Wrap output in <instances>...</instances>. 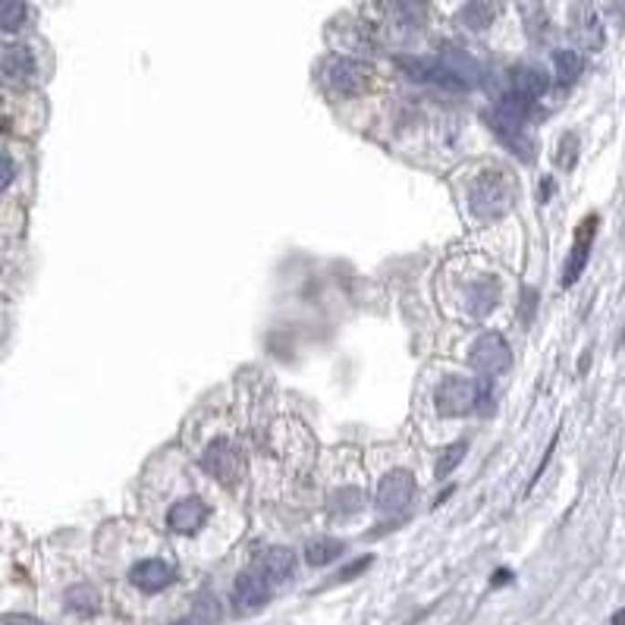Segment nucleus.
Instances as JSON below:
<instances>
[{
  "instance_id": "nucleus-1",
  "label": "nucleus",
  "mask_w": 625,
  "mask_h": 625,
  "mask_svg": "<svg viewBox=\"0 0 625 625\" xmlns=\"http://www.w3.org/2000/svg\"><path fill=\"white\" fill-rule=\"evenodd\" d=\"M513 202H516V182L506 173H494V170L478 176L472 192H468V208L481 220L506 214L513 208Z\"/></svg>"
},
{
  "instance_id": "nucleus-2",
  "label": "nucleus",
  "mask_w": 625,
  "mask_h": 625,
  "mask_svg": "<svg viewBox=\"0 0 625 625\" xmlns=\"http://www.w3.org/2000/svg\"><path fill=\"white\" fill-rule=\"evenodd\" d=\"M531 108H535V104L509 91V95H503L500 104L490 110V130H494L496 136L506 141L509 148H516V151H518V141H522V130H525V123H528V117H531Z\"/></svg>"
},
{
  "instance_id": "nucleus-3",
  "label": "nucleus",
  "mask_w": 625,
  "mask_h": 625,
  "mask_svg": "<svg viewBox=\"0 0 625 625\" xmlns=\"http://www.w3.org/2000/svg\"><path fill=\"white\" fill-rule=\"evenodd\" d=\"M400 69L422 85H434L443 91H465V82L440 57H400Z\"/></svg>"
},
{
  "instance_id": "nucleus-4",
  "label": "nucleus",
  "mask_w": 625,
  "mask_h": 625,
  "mask_svg": "<svg viewBox=\"0 0 625 625\" xmlns=\"http://www.w3.org/2000/svg\"><path fill=\"white\" fill-rule=\"evenodd\" d=\"M271 594H274L271 581L255 569V566H248L236 578V585H233V607H236V613H258L271 600Z\"/></svg>"
},
{
  "instance_id": "nucleus-5",
  "label": "nucleus",
  "mask_w": 625,
  "mask_h": 625,
  "mask_svg": "<svg viewBox=\"0 0 625 625\" xmlns=\"http://www.w3.org/2000/svg\"><path fill=\"white\" fill-rule=\"evenodd\" d=\"M468 361H472V368H478L481 374H503V371H509V365H513V352H509L506 339H503L500 333H484V337H478Z\"/></svg>"
},
{
  "instance_id": "nucleus-6",
  "label": "nucleus",
  "mask_w": 625,
  "mask_h": 625,
  "mask_svg": "<svg viewBox=\"0 0 625 625\" xmlns=\"http://www.w3.org/2000/svg\"><path fill=\"white\" fill-rule=\"evenodd\" d=\"M324 82H327V89L337 91V95H361L368 85V69L361 67L359 60L337 57V60L327 63Z\"/></svg>"
},
{
  "instance_id": "nucleus-7",
  "label": "nucleus",
  "mask_w": 625,
  "mask_h": 625,
  "mask_svg": "<svg viewBox=\"0 0 625 625\" xmlns=\"http://www.w3.org/2000/svg\"><path fill=\"white\" fill-rule=\"evenodd\" d=\"M411 494H415V478L409 472H402V468H396V472H390L378 484V496L374 500H378L380 513L396 516L411 503Z\"/></svg>"
},
{
  "instance_id": "nucleus-8",
  "label": "nucleus",
  "mask_w": 625,
  "mask_h": 625,
  "mask_svg": "<svg viewBox=\"0 0 625 625\" xmlns=\"http://www.w3.org/2000/svg\"><path fill=\"white\" fill-rule=\"evenodd\" d=\"M474 393H478V383L465 380V378H446L443 387L437 393V409L443 418H463L474 409Z\"/></svg>"
},
{
  "instance_id": "nucleus-9",
  "label": "nucleus",
  "mask_w": 625,
  "mask_h": 625,
  "mask_svg": "<svg viewBox=\"0 0 625 625\" xmlns=\"http://www.w3.org/2000/svg\"><path fill=\"white\" fill-rule=\"evenodd\" d=\"M598 226H600V217L598 214H588L585 224L575 230V245H572L569 261H566L563 286H572V283L581 276V271H585L588 255H591V245H594V236H598Z\"/></svg>"
},
{
  "instance_id": "nucleus-10",
  "label": "nucleus",
  "mask_w": 625,
  "mask_h": 625,
  "mask_svg": "<svg viewBox=\"0 0 625 625\" xmlns=\"http://www.w3.org/2000/svg\"><path fill=\"white\" fill-rule=\"evenodd\" d=\"M204 468H208L217 481L233 484V481L243 474V456H239V450L233 443L220 440V443H211L208 453H204Z\"/></svg>"
},
{
  "instance_id": "nucleus-11",
  "label": "nucleus",
  "mask_w": 625,
  "mask_h": 625,
  "mask_svg": "<svg viewBox=\"0 0 625 625\" xmlns=\"http://www.w3.org/2000/svg\"><path fill=\"white\" fill-rule=\"evenodd\" d=\"M252 566L276 588V585H283V581L293 578V572H296V553L289 550V547H267V550L261 553V557L255 559Z\"/></svg>"
},
{
  "instance_id": "nucleus-12",
  "label": "nucleus",
  "mask_w": 625,
  "mask_h": 625,
  "mask_svg": "<svg viewBox=\"0 0 625 625\" xmlns=\"http://www.w3.org/2000/svg\"><path fill=\"white\" fill-rule=\"evenodd\" d=\"M204 518H208V506L198 496H186L167 509V528L176 535H195L204 525Z\"/></svg>"
},
{
  "instance_id": "nucleus-13",
  "label": "nucleus",
  "mask_w": 625,
  "mask_h": 625,
  "mask_svg": "<svg viewBox=\"0 0 625 625\" xmlns=\"http://www.w3.org/2000/svg\"><path fill=\"white\" fill-rule=\"evenodd\" d=\"M173 566L163 563V559H141V563L132 566L130 581L139 588L141 594H158L173 581Z\"/></svg>"
},
{
  "instance_id": "nucleus-14",
  "label": "nucleus",
  "mask_w": 625,
  "mask_h": 625,
  "mask_svg": "<svg viewBox=\"0 0 625 625\" xmlns=\"http://www.w3.org/2000/svg\"><path fill=\"white\" fill-rule=\"evenodd\" d=\"M547 89H550V79H547V73L537 67H528V63H525V67H516L513 73H509V91L531 104H535L537 98H544Z\"/></svg>"
},
{
  "instance_id": "nucleus-15",
  "label": "nucleus",
  "mask_w": 625,
  "mask_h": 625,
  "mask_svg": "<svg viewBox=\"0 0 625 625\" xmlns=\"http://www.w3.org/2000/svg\"><path fill=\"white\" fill-rule=\"evenodd\" d=\"M572 32H575V38L588 47V51H600L603 41H607L598 10H594V6H588V4H581L578 10L572 13Z\"/></svg>"
},
{
  "instance_id": "nucleus-16",
  "label": "nucleus",
  "mask_w": 625,
  "mask_h": 625,
  "mask_svg": "<svg viewBox=\"0 0 625 625\" xmlns=\"http://www.w3.org/2000/svg\"><path fill=\"white\" fill-rule=\"evenodd\" d=\"M32 69H35V60H32V51H28V47H10V51L4 54V60H0V73L13 82L28 79Z\"/></svg>"
},
{
  "instance_id": "nucleus-17",
  "label": "nucleus",
  "mask_w": 625,
  "mask_h": 625,
  "mask_svg": "<svg viewBox=\"0 0 625 625\" xmlns=\"http://www.w3.org/2000/svg\"><path fill=\"white\" fill-rule=\"evenodd\" d=\"M346 544L343 541H333V537H321V541H311L305 547V559H308V566H315V569H321V566H330L337 557H343Z\"/></svg>"
},
{
  "instance_id": "nucleus-18",
  "label": "nucleus",
  "mask_w": 625,
  "mask_h": 625,
  "mask_svg": "<svg viewBox=\"0 0 625 625\" xmlns=\"http://www.w3.org/2000/svg\"><path fill=\"white\" fill-rule=\"evenodd\" d=\"M494 13H496V6L490 4V0H472V4H465V10L459 13V23L465 28H472V32H484V28L494 23Z\"/></svg>"
},
{
  "instance_id": "nucleus-19",
  "label": "nucleus",
  "mask_w": 625,
  "mask_h": 625,
  "mask_svg": "<svg viewBox=\"0 0 625 625\" xmlns=\"http://www.w3.org/2000/svg\"><path fill=\"white\" fill-rule=\"evenodd\" d=\"M217 622H220L217 600L211 598V594H202L195 607H192L189 616H182V620H176V622H170V625H217Z\"/></svg>"
},
{
  "instance_id": "nucleus-20",
  "label": "nucleus",
  "mask_w": 625,
  "mask_h": 625,
  "mask_svg": "<svg viewBox=\"0 0 625 625\" xmlns=\"http://www.w3.org/2000/svg\"><path fill=\"white\" fill-rule=\"evenodd\" d=\"M553 69H557L559 85H572L581 76V69H585V60H581L578 51H566L563 47V51L553 54Z\"/></svg>"
},
{
  "instance_id": "nucleus-21",
  "label": "nucleus",
  "mask_w": 625,
  "mask_h": 625,
  "mask_svg": "<svg viewBox=\"0 0 625 625\" xmlns=\"http://www.w3.org/2000/svg\"><path fill=\"white\" fill-rule=\"evenodd\" d=\"M496 299H500V296H496L494 280H481V283H474L472 293H468V311H472L474 318H484L496 305Z\"/></svg>"
},
{
  "instance_id": "nucleus-22",
  "label": "nucleus",
  "mask_w": 625,
  "mask_h": 625,
  "mask_svg": "<svg viewBox=\"0 0 625 625\" xmlns=\"http://www.w3.org/2000/svg\"><path fill=\"white\" fill-rule=\"evenodd\" d=\"M98 591L91 585H73L67 591V607L73 609V613H79V616H91L98 609Z\"/></svg>"
},
{
  "instance_id": "nucleus-23",
  "label": "nucleus",
  "mask_w": 625,
  "mask_h": 625,
  "mask_svg": "<svg viewBox=\"0 0 625 625\" xmlns=\"http://www.w3.org/2000/svg\"><path fill=\"white\" fill-rule=\"evenodd\" d=\"M28 16L23 0H0V32H16Z\"/></svg>"
},
{
  "instance_id": "nucleus-24",
  "label": "nucleus",
  "mask_w": 625,
  "mask_h": 625,
  "mask_svg": "<svg viewBox=\"0 0 625 625\" xmlns=\"http://www.w3.org/2000/svg\"><path fill=\"white\" fill-rule=\"evenodd\" d=\"M465 450H468V443H465V440H456V443H453V446H446V450H443V456L437 459V478H446V474H453V472H456V465L463 463Z\"/></svg>"
},
{
  "instance_id": "nucleus-25",
  "label": "nucleus",
  "mask_w": 625,
  "mask_h": 625,
  "mask_svg": "<svg viewBox=\"0 0 625 625\" xmlns=\"http://www.w3.org/2000/svg\"><path fill=\"white\" fill-rule=\"evenodd\" d=\"M361 506H365V494H361L359 487H346V490H339V494H333V509H337V513L349 516V513H359Z\"/></svg>"
},
{
  "instance_id": "nucleus-26",
  "label": "nucleus",
  "mask_w": 625,
  "mask_h": 625,
  "mask_svg": "<svg viewBox=\"0 0 625 625\" xmlns=\"http://www.w3.org/2000/svg\"><path fill=\"white\" fill-rule=\"evenodd\" d=\"M390 10L396 13V19H402V23H409V26L424 23V4H422V0H393V6H390Z\"/></svg>"
},
{
  "instance_id": "nucleus-27",
  "label": "nucleus",
  "mask_w": 625,
  "mask_h": 625,
  "mask_svg": "<svg viewBox=\"0 0 625 625\" xmlns=\"http://www.w3.org/2000/svg\"><path fill=\"white\" fill-rule=\"evenodd\" d=\"M575 151H578V141H575V136H563V151H559V163H563L566 170H572Z\"/></svg>"
},
{
  "instance_id": "nucleus-28",
  "label": "nucleus",
  "mask_w": 625,
  "mask_h": 625,
  "mask_svg": "<svg viewBox=\"0 0 625 625\" xmlns=\"http://www.w3.org/2000/svg\"><path fill=\"white\" fill-rule=\"evenodd\" d=\"M0 622H4V625H47V622L35 620V616H28V613H6Z\"/></svg>"
},
{
  "instance_id": "nucleus-29",
  "label": "nucleus",
  "mask_w": 625,
  "mask_h": 625,
  "mask_svg": "<svg viewBox=\"0 0 625 625\" xmlns=\"http://www.w3.org/2000/svg\"><path fill=\"white\" fill-rule=\"evenodd\" d=\"M13 182V161L6 158V154H0V192Z\"/></svg>"
},
{
  "instance_id": "nucleus-30",
  "label": "nucleus",
  "mask_w": 625,
  "mask_h": 625,
  "mask_svg": "<svg viewBox=\"0 0 625 625\" xmlns=\"http://www.w3.org/2000/svg\"><path fill=\"white\" fill-rule=\"evenodd\" d=\"M371 563H374L371 557H361L359 563H352V566H349V569H346V572H339V578H343V581H349V578H355V575H359V572H365V569H368V566H371Z\"/></svg>"
},
{
  "instance_id": "nucleus-31",
  "label": "nucleus",
  "mask_w": 625,
  "mask_h": 625,
  "mask_svg": "<svg viewBox=\"0 0 625 625\" xmlns=\"http://www.w3.org/2000/svg\"><path fill=\"white\" fill-rule=\"evenodd\" d=\"M550 189H553V180H544L541 182V198H544V202L550 198Z\"/></svg>"
},
{
  "instance_id": "nucleus-32",
  "label": "nucleus",
  "mask_w": 625,
  "mask_h": 625,
  "mask_svg": "<svg viewBox=\"0 0 625 625\" xmlns=\"http://www.w3.org/2000/svg\"><path fill=\"white\" fill-rule=\"evenodd\" d=\"M506 581H509V572H506V569L494 575V585H506Z\"/></svg>"
},
{
  "instance_id": "nucleus-33",
  "label": "nucleus",
  "mask_w": 625,
  "mask_h": 625,
  "mask_svg": "<svg viewBox=\"0 0 625 625\" xmlns=\"http://www.w3.org/2000/svg\"><path fill=\"white\" fill-rule=\"evenodd\" d=\"M613 625H625V609H620V613L613 616Z\"/></svg>"
}]
</instances>
